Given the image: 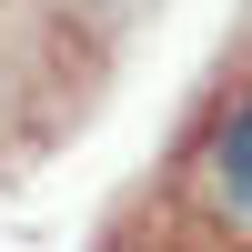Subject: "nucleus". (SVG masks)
<instances>
[{
	"label": "nucleus",
	"mask_w": 252,
	"mask_h": 252,
	"mask_svg": "<svg viewBox=\"0 0 252 252\" xmlns=\"http://www.w3.org/2000/svg\"><path fill=\"white\" fill-rule=\"evenodd\" d=\"M212 172H222V202L252 222V101L222 121V141H212Z\"/></svg>",
	"instance_id": "f257e3e1"
}]
</instances>
